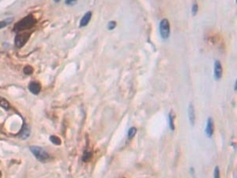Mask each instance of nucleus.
I'll use <instances>...</instances> for the list:
<instances>
[{"label":"nucleus","instance_id":"4be33fe9","mask_svg":"<svg viewBox=\"0 0 237 178\" xmlns=\"http://www.w3.org/2000/svg\"><path fill=\"white\" fill-rule=\"evenodd\" d=\"M236 85H237V82H235L234 83V91H236Z\"/></svg>","mask_w":237,"mask_h":178},{"label":"nucleus","instance_id":"412c9836","mask_svg":"<svg viewBox=\"0 0 237 178\" xmlns=\"http://www.w3.org/2000/svg\"><path fill=\"white\" fill-rule=\"evenodd\" d=\"M77 2H78V0H65L66 5H68V6H74Z\"/></svg>","mask_w":237,"mask_h":178},{"label":"nucleus","instance_id":"dca6fc26","mask_svg":"<svg viewBox=\"0 0 237 178\" xmlns=\"http://www.w3.org/2000/svg\"><path fill=\"white\" fill-rule=\"evenodd\" d=\"M23 72L26 74V75H31V74L33 72V67L29 66V65H27V66H25L24 69H23Z\"/></svg>","mask_w":237,"mask_h":178},{"label":"nucleus","instance_id":"6ab92c4d","mask_svg":"<svg viewBox=\"0 0 237 178\" xmlns=\"http://www.w3.org/2000/svg\"><path fill=\"white\" fill-rule=\"evenodd\" d=\"M12 21V19L10 20V19H9V20H7V21H2V22H0V29H2V28H4V27H6L8 23H9V22H11Z\"/></svg>","mask_w":237,"mask_h":178},{"label":"nucleus","instance_id":"ddd939ff","mask_svg":"<svg viewBox=\"0 0 237 178\" xmlns=\"http://www.w3.org/2000/svg\"><path fill=\"white\" fill-rule=\"evenodd\" d=\"M49 139H50V141H51L54 145H56V146H59V145H61V139H60L59 136H50Z\"/></svg>","mask_w":237,"mask_h":178},{"label":"nucleus","instance_id":"1a4fd4ad","mask_svg":"<svg viewBox=\"0 0 237 178\" xmlns=\"http://www.w3.org/2000/svg\"><path fill=\"white\" fill-rule=\"evenodd\" d=\"M30 134H31V130H30V127L24 124L21 130V132L19 133V136H20L22 139H27L28 137L30 136Z\"/></svg>","mask_w":237,"mask_h":178},{"label":"nucleus","instance_id":"f257e3e1","mask_svg":"<svg viewBox=\"0 0 237 178\" xmlns=\"http://www.w3.org/2000/svg\"><path fill=\"white\" fill-rule=\"evenodd\" d=\"M36 20L32 15H28L27 17L23 18L22 21H20L14 26V31L16 32H22L24 30L30 29L33 25H35Z\"/></svg>","mask_w":237,"mask_h":178},{"label":"nucleus","instance_id":"20e7f679","mask_svg":"<svg viewBox=\"0 0 237 178\" xmlns=\"http://www.w3.org/2000/svg\"><path fill=\"white\" fill-rule=\"evenodd\" d=\"M30 33H26V32H22L20 34H18L15 37V45L18 48H22V46L28 42L30 38Z\"/></svg>","mask_w":237,"mask_h":178},{"label":"nucleus","instance_id":"f8f14e48","mask_svg":"<svg viewBox=\"0 0 237 178\" xmlns=\"http://www.w3.org/2000/svg\"><path fill=\"white\" fill-rule=\"evenodd\" d=\"M169 129L172 131H174L175 129V126H174V114L172 111L169 112Z\"/></svg>","mask_w":237,"mask_h":178},{"label":"nucleus","instance_id":"39448f33","mask_svg":"<svg viewBox=\"0 0 237 178\" xmlns=\"http://www.w3.org/2000/svg\"><path fill=\"white\" fill-rule=\"evenodd\" d=\"M222 72H223V70H222L221 63L219 60H216L214 62V78L217 81L221 80L222 77Z\"/></svg>","mask_w":237,"mask_h":178},{"label":"nucleus","instance_id":"423d86ee","mask_svg":"<svg viewBox=\"0 0 237 178\" xmlns=\"http://www.w3.org/2000/svg\"><path fill=\"white\" fill-rule=\"evenodd\" d=\"M214 129H215V126H214V121H213V119L211 117H210L207 121V126H206V135L207 137H211L214 134Z\"/></svg>","mask_w":237,"mask_h":178},{"label":"nucleus","instance_id":"0eeeda50","mask_svg":"<svg viewBox=\"0 0 237 178\" xmlns=\"http://www.w3.org/2000/svg\"><path fill=\"white\" fill-rule=\"evenodd\" d=\"M28 88H29L30 92L32 94H33V95H38V94L40 93L41 91V85H40V83L38 82H35V81H33L29 83V86H28Z\"/></svg>","mask_w":237,"mask_h":178},{"label":"nucleus","instance_id":"f03ea898","mask_svg":"<svg viewBox=\"0 0 237 178\" xmlns=\"http://www.w3.org/2000/svg\"><path fill=\"white\" fill-rule=\"evenodd\" d=\"M31 152L34 155V157L41 162H46L50 160V155L48 152L45 151V149L38 146H31L30 147Z\"/></svg>","mask_w":237,"mask_h":178},{"label":"nucleus","instance_id":"4468645a","mask_svg":"<svg viewBox=\"0 0 237 178\" xmlns=\"http://www.w3.org/2000/svg\"><path fill=\"white\" fill-rule=\"evenodd\" d=\"M0 107L4 108L5 109H8L9 107H10V105H9V102L7 99L0 97Z\"/></svg>","mask_w":237,"mask_h":178},{"label":"nucleus","instance_id":"5701e85b","mask_svg":"<svg viewBox=\"0 0 237 178\" xmlns=\"http://www.w3.org/2000/svg\"><path fill=\"white\" fill-rule=\"evenodd\" d=\"M54 1H55L56 3H59V2H60V0H54Z\"/></svg>","mask_w":237,"mask_h":178},{"label":"nucleus","instance_id":"7ed1b4c3","mask_svg":"<svg viewBox=\"0 0 237 178\" xmlns=\"http://www.w3.org/2000/svg\"><path fill=\"white\" fill-rule=\"evenodd\" d=\"M159 33L163 39H168L170 34V27L169 22L167 19H163L159 23Z\"/></svg>","mask_w":237,"mask_h":178},{"label":"nucleus","instance_id":"a211bd4d","mask_svg":"<svg viewBox=\"0 0 237 178\" xmlns=\"http://www.w3.org/2000/svg\"><path fill=\"white\" fill-rule=\"evenodd\" d=\"M116 25H117L116 22H114V21L109 22L108 24V30H113V29H115Z\"/></svg>","mask_w":237,"mask_h":178},{"label":"nucleus","instance_id":"aec40b11","mask_svg":"<svg viewBox=\"0 0 237 178\" xmlns=\"http://www.w3.org/2000/svg\"><path fill=\"white\" fill-rule=\"evenodd\" d=\"M197 11H198V5H197L196 3H195V4L193 5V7H192V14H193L194 16H195L196 13H197Z\"/></svg>","mask_w":237,"mask_h":178},{"label":"nucleus","instance_id":"b1692460","mask_svg":"<svg viewBox=\"0 0 237 178\" xmlns=\"http://www.w3.org/2000/svg\"><path fill=\"white\" fill-rule=\"evenodd\" d=\"M1 175H2V174H1V172H0V178H1Z\"/></svg>","mask_w":237,"mask_h":178},{"label":"nucleus","instance_id":"f3484780","mask_svg":"<svg viewBox=\"0 0 237 178\" xmlns=\"http://www.w3.org/2000/svg\"><path fill=\"white\" fill-rule=\"evenodd\" d=\"M214 178H221V174H220V168L216 166L214 169Z\"/></svg>","mask_w":237,"mask_h":178},{"label":"nucleus","instance_id":"9d476101","mask_svg":"<svg viewBox=\"0 0 237 178\" xmlns=\"http://www.w3.org/2000/svg\"><path fill=\"white\" fill-rule=\"evenodd\" d=\"M91 18H92V12H91V11H88V12L85 13V14L83 15V17L81 19L80 27H85V26H86V25L90 22Z\"/></svg>","mask_w":237,"mask_h":178},{"label":"nucleus","instance_id":"2eb2a0df","mask_svg":"<svg viewBox=\"0 0 237 178\" xmlns=\"http://www.w3.org/2000/svg\"><path fill=\"white\" fill-rule=\"evenodd\" d=\"M137 132V129L135 127H131L129 130H128V138L129 139H132V138H134V136H135Z\"/></svg>","mask_w":237,"mask_h":178},{"label":"nucleus","instance_id":"6e6552de","mask_svg":"<svg viewBox=\"0 0 237 178\" xmlns=\"http://www.w3.org/2000/svg\"><path fill=\"white\" fill-rule=\"evenodd\" d=\"M188 118H189V121H190V124L194 126L195 121V107L192 103H190L188 106Z\"/></svg>","mask_w":237,"mask_h":178},{"label":"nucleus","instance_id":"9b49d317","mask_svg":"<svg viewBox=\"0 0 237 178\" xmlns=\"http://www.w3.org/2000/svg\"><path fill=\"white\" fill-rule=\"evenodd\" d=\"M93 157V153L91 150H88V149H85V151L83 152V155H82V162H89Z\"/></svg>","mask_w":237,"mask_h":178}]
</instances>
